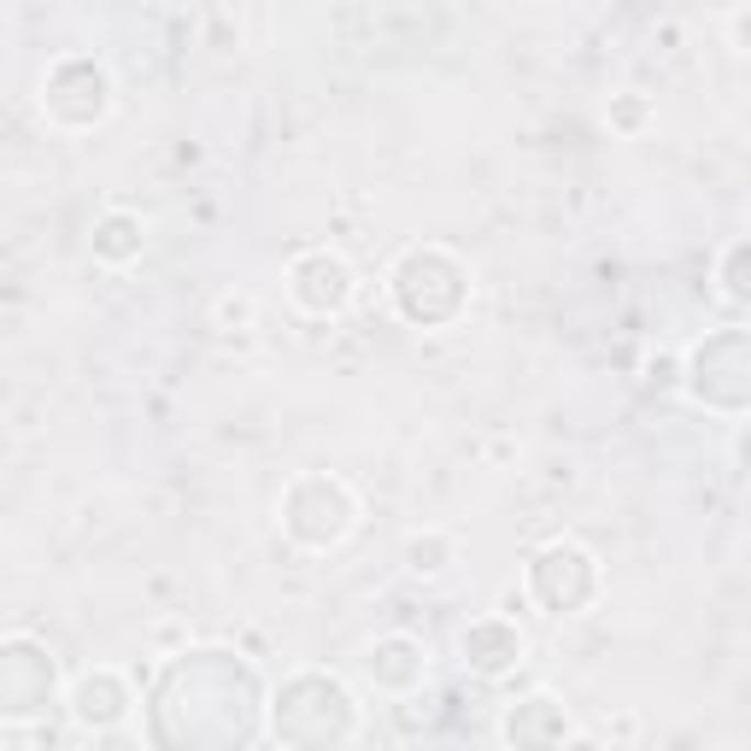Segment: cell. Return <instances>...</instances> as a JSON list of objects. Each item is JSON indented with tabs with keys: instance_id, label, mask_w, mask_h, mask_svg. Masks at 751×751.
I'll use <instances>...</instances> for the list:
<instances>
[{
	"instance_id": "1",
	"label": "cell",
	"mask_w": 751,
	"mask_h": 751,
	"mask_svg": "<svg viewBox=\"0 0 751 751\" xmlns=\"http://www.w3.org/2000/svg\"><path fill=\"white\" fill-rule=\"evenodd\" d=\"M77 716L89 728H107V722L124 716V693H112V675H100V693H94V681H82L77 687Z\"/></svg>"
},
{
	"instance_id": "2",
	"label": "cell",
	"mask_w": 751,
	"mask_h": 751,
	"mask_svg": "<svg viewBox=\"0 0 751 751\" xmlns=\"http://www.w3.org/2000/svg\"><path fill=\"white\" fill-rule=\"evenodd\" d=\"M124 235H142V224H135V217H100V235H94V253H100V259H130V253L135 247H142V242H124Z\"/></svg>"
},
{
	"instance_id": "3",
	"label": "cell",
	"mask_w": 751,
	"mask_h": 751,
	"mask_svg": "<svg viewBox=\"0 0 751 751\" xmlns=\"http://www.w3.org/2000/svg\"><path fill=\"white\" fill-rule=\"evenodd\" d=\"M570 751H599V746H587V740H582V746H570Z\"/></svg>"
}]
</instances>
